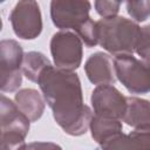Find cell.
<instances>
[{
    "label": "cell",
    "instance_id": "16",
    "mask_svg": "<svg viewBox=\"0 0 150 150\" xmlns=\"http://www.w3.org/2000/svg\"><path fill=\"white\" fill-rule=\"evenodd\" d=\"M125 9L135 22H143L150 16V0L125 1Z\"/></svg>",
    "mask_w": 150,
    "mask_h": 150
},
{
    "label": "cell",
    "instance_id": "15",
    "mask_svg": "<svg viewBox=\"0 0 150 150\" xmlns=\"http://www.w3.org/2000/svg\"><path fill=\"white\" fill-rule=\"evenodd\" d=\"M52 66L49 59L41 52H27L22 60V74L32 82L38 83L41 74Z\"/></svg>",
    "mask_w": 150,
    "mask_h": 150
},
{
    "label": "cell",
    "instance_id": "2",
    "mask_svg": "<svg viewBox=\"0 0 150 150\" xmlns=\"http://www.w3.org/2000/svg\"><path fill=\"white\" fill-rule=\"evenodd\" d=\"M50 19L60 30H70L79 35L82 42L91 48L98 45L97 25L89 12L91 4L87 0H53L50 1Z\"/></svg>",
    "mask_w": 150,
    "mask_h": 150
},
{
    "label": "cell",
    "instance_id": "9",
    "mask_svg": "<svg viewBox=\"0 0 150 150\" xmlns=\"http://www.w3.org/2000/svg\"><path fill=\"white\" fill-rule=\"evenodd\" d=\"M0 124L1 134H16L25 138L30 129L29 118L4 94L0 97Z\"/></svg>",
    "mask_w": 150,
    "mask_h": 150
},
{
    "label": "cell",
    "instance_id": "7",
    "mask_svg": "<svg viewBox=\"0 0 150 150\" xmlns=\"http://www.w3.org/2000/svg\"><path fill=\"white\" fill-rule=\"evenodd\" d=\"M14 34L22 40H34L42 32V15L40 6L34 0L16 2L9 14Z\"/></svg>",
    "mask_w": 150,
    "mask_h": 150
},
{
    "label": "cell",
    "instance_id": "5",
    "mask_svg": "<svg viewBox=\"0 0 150 150\" xmlns=\"http://www.w3.org/2000/svg\"><path fill=\"white\" fill-rule=\"evenodd\" d=\"M50 54L54 66L62 70L74 71L82 63L83 42L70 30H59L50 39Z\"/></svg>",
    "mask_w": 150,
    "mask_h": 150
},
{
    "label": "cell",
    "instance_id": "10",
    "mask_svg": "<svg viewBox=\"0 0 150 150\" xmlns=\"http://www.w3.org/2000/svg\"><path fill=\"white\" fill-rule=\"evenodd\" d=\"M84 73L88 80L96 86L114 84L117 80L112 57L103 52L91 54L84 63Z\"/></svg>",
    "mask_w": 150,
    "mask_h": 150
},
{
    "label": "cell",
    "instance_id": "1",
    "mask_svg": "<svg viewBox=\"0 0 150 150\" xmlns=\"http://www.w3.org/2000/svg\"><path fill=\"white\" fill-rule=\"evenodd\" d=\"M38 84L56 124L70 136L84 135L94 111L83 102L79 75L52 64L41 74Z\"/></svg>",
    "mask_w": 150,
    "mask_h": 150
},
{
    "label": "cell",
    "instance_id": "3",
    "mask_svg": "<svg viewBox=\"0 0 150 150\" xmlns=\"http://www.w3.org/2000/svg\"><path fill=\"white\" fill-rule=\"evenodd\" d=\"M97 25L98 45L114 56L132 55L136 52L141 27L137 22L125 16L100 19Z\"/></svg>",
    "mask_w": 150,
    "mask_h": 150
},
{
    "label": "cell",
    "instance_id": "14",
    "mask_svg": "<svg viewBox=\"0 0 150 150\" xmlns=\"http://www.w3.org/2000/svg\"><path fill=\"white\" fill-rule=\"evenodd\" d=\"M122 129L123 127H122L121 120L103 117L97 115L93 116L89 125V130L93 139L100 145L104 143L107 139H109L110 137L115 136L116 134L122 132Z\"/></svg>",
    "mask_w": 150,
    "mask_h": 150
},
{
    "label": "cell",
    "instance_id": "18",
    "mask_svg": "<svg viewBox=\"0 0 150 150\" xmlns=\"http://www.w3.org/2000/svg\"><path fill=\"white\" fill-rule=\"evenodd\" d=\"M135 53L141 59L150 61V25L141 27V35Z\"/></svg>",
    "mask_w": 150,
    "mask_h": 150
},
{
    "label": "cell",
    "instance_id": "13",
    "mask_svg": "<svg viewBox=\"0 0 150 150\" xmlns=\"http://www.w3.org/2000/svg\"><path fill=\"white\" fill-rule=\"evenodd\" d=\"M122 122L134 129L150 127V101L142 97L127 96V108Z\"/></svg>",
    "mask_w": 150,
    "mask_h": 150
},
{
    "label": "cell",
    "instance_id": "8",
    "mask_svg": "<svg viewBox=\"0 0 150 150\" xmlns=\"http://www.w3.org/2000/svg\"><path fill=\"white\" fill-rule=\"evenodd\" d=\"M90 103L94 115L122 121L127 108V96L114 84L96 86L91 91Z\"/></svg>",
    "mask_w": 150,
    "mask_h": 150
},
{
    "label": "cell",
    "instance_id": "12",
    "mask_svg": "<svg viewBox=\"0 0 150 150\" xmlns=\"http://www.w3.org/2000/svg\"><path fill=\"white\" fill-rule=\"evenodd\" d=\"M14 102L18 108L29 118L30 122H36L43 115L46 101L36 89L25 88L20 89L14 95Z\"/></svg>",
    "mask_w": 150,
    "mask_h": 150
},
{
    "label": "cell",
    "instance_id": "17",
    "mask_svg": "<svg viewBox=\"0 0 150 150\" xmlns=\"http://www.w3.org/2000/svg\"><path fill=\"white\" fill-rule=\"evenodd\" d=\"M122 2L121 1H111V0H96L94 2V7L96 13L102 16V19L105 18H112L118 14L120 7Z\"/></svg>",
    "mask_w": 150,
    "mask_h": 150
},
{
    "label": "cell",
    "instance_id": "20",
    "mask_svg": "<svg viewBox=\"0 0 150 150\" xmlns=\"http://www.w3.org/2000/svg\"><path fill=\"white\" fill-rule=\"evenodd\" d=\"M26 150H62V146L53 142H32L27 144Z\"/></svg>",
    "mask_w": 150,
    "mask_h": 150
},
{
    "label": "cell",
    "instance_id": "11",
    "mask_svg": "<svg viewBox=\"0 0 150 150\" xmlns=\"http://www.w3.org/2000/svg\"><path fill=\"white\" fill-rule=\"evenodd\" d=\"M100 146L101 150H150V127L136 128L129 134L122 131Z\"/></svg>",
    "mask_w": 150,
    "mask_h": 150
},
{
    "label": "cell",
    "instance_id": "19",
    "mask_svg": "<svg viewBox=\"0 0 150 150\" xmlns=\"http://www.w3.org/2000/svg\"><path fill=\"white\" fill-rule=\"evenodd\" d=\"M25 137L16 134H1L0 150H26Z\"/></svg>",
    "mask_w": 150,
    "mask_h": 150
},
{
    "label": "cell",
    "instance_id": "4",
    "mask_svg": "<svg viewBox=\"0 0 150 150\" xmlns=\"http://www.w3.org/2000/svg\"><path fill=\"white\" fill-rule=\"evenodd\" d=\"M114 63L117 80L130 94L150 93V61L134 55H118Z\"/></svg>",
    "mask_w": 150,
    "mask_h": 150
},
{
    "label": "cell",
    "instance_id": "6",
    "mask_svg": "<svg viewBox=\"0 0 150 150\" xmlns=\"http://www.w3.org/2000/svg\"><path fill=\"white\" fill-rule=\"evenodd\" d=\"M23 50L21 45L13 39H4L0 42V66L2 93H13L22 84V60Z\"/></svg>",
    "mask_w": 150,
    "mask_h": 150
}]
</instances>
